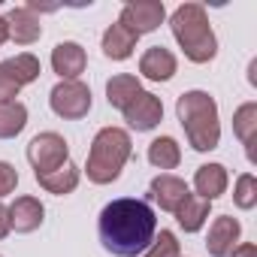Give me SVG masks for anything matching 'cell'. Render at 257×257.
<instances>
[{
	"label": "cell",
	"mask_w": 257,
	"mask_h": 257,
	"mask_svg": "<svg viewBox=\"0 0 257 257\" xmlns=\"http://www.w3.org/2000/svg\"><path fill=\"white\" fill-rule=\"evenodd\" d=\"M100 242L115 257H137L146 254L158 233V215L146 200L137 197H118L103 206L97 218Z\"/></svg>",
	"instance_id": "6da1fadb"
},
{
	"label": "cell",
	"mask_w": 257,
	"mask_h": 257,
	"mask_svg": "<svg viewBox=\"0 0 257 257\" xmlns=\"http://www.w3.org/2000/svg\"><path fill=\"white\" fill-rule=\"evenodd\" d=\"M179 124L185 127V137L194 152H212L221 143V121H218V103L206 91H185L176 100Z\"/></svg>",
	"instance_id": "7a4b0ae2"
},
{
	"label": "cell",
	"mask_w": 257,
	"mask_h": 257,
	"mask_svg": "<svg viewBox=\"0 0 257 257\" xmlns=\"http://www.w3.org/2000/svg\"><path fill=\"white\" fill-rule=\"evenodd\" d=\"M170 31H173L179 49L185 52V58L191 64H209V61H215L218 40H215L209 16H206V10L200 4H182L170 16Z\"/></svg>",
	"instance_id": "3957f363"
},
{
	"label": "cell",
	"mask_w": 257,
	"mask_h": 257,
	"mask_svg": "<svg viewBox=\"0 0 257 257\" xmlns=\"http://www.w3.org/2000/svg\"><path fill=\"white\" fill-rule=\"evenodd\" d=\"M131 155H134V143H131L127 131H121V127H103V131H97L91 152H88V164H85L88 182L112 185L121 176L124 164L131 161Z\"/></svg>",
	"instance_id": "277c9868"
},
{
	"label": "cell",
	"mask_w": 257,
	"mask_h": 257,
	"mask_svg": "<svg viewBox=\"0 0 257 257\" xmlns=\"http://www.w3.org/2000/svg\"><path fill=\"white\" fill-rule=\"evenodd\" d=\"M28 161L34 167V176H43V173H52L58 167H64L70 161V146L61 134L55 131H46V134H37L31 143H28Z\"/></svg>",
	"instance_id": "5b68a950"
},
{
	"label": "cell",
	"mask_w": 257,
	"mask_h": 257,
	"mask_svg": "<svg viewBox=\"0 0 257 257\" xmlns=\"http://www.w3.org/2000/svg\"><path fill=\"white\" fill-rule=\"evenodd\" d=\"M49 106L58 118L64 121H79L91 112V88L79 79L73 82H58L49 94Z\"/></svg>",
	"instance_id": "8992f818"
},
{
	"label": "cell",
	"mask_w": 257,
	"mask_h": 257,
	"mask_svg": "<svg viewBox=\"0 0 257 257\" xmlns=\"http://www.w3.org/2000/svg\"><path fill=\"white\" fill-rule=\"evenodd\" d=\"M167 19V7L161 4V0H131L121 16H118V25H124L131 34L137 37H146L152 31H158Z\"/></svg>",
	"instance_id": "52a82bcc"
},
{
	"label": "cell",
	"mask_w": 257,
	"mask_h": 257,
	"mask_svg": "<svg viewBox=\"0 0 257 257\" xmlns=\"http://www.w3.org/2000/svg\"><path fill=\"white\" fill-rule=\"evenodd\" d=\"M124 121H127V127H131V131H137V134L155 131V127L164 121V103H161V97L152 94V91H143L131 106L124 109Z\"/></svg>",
	"instance_id": "ba28073f"
},
{
	"label": "cell",
	"mask_w": 257,
	"mask_h": 257,
	"mask_svg": "<svg viewBox=\"0 0 257 257\" xmlns=\"http://www.w3.org/2000/svg\"><path fill=\"white\" fill-rule=\"evenodd\" d=\"M149 194H152V200H155L164 212H173V215H176L179 206L191 197L188 182L179 179V176H173V173H161V176H155L152 185H149Z\"/></svg>",
	"instance_id": "9c48e42d"
},
{
	"label": "cell",
	"mask_w": 257,
	"mask_h": 257,
	"mask_svg": "<svg viewBox=\"0 0 257 257\" xmlns=\"http://www.w3.org/2000/svg\"><path fill=\"white\" fill-rule=\"evenodd\" d=\"M242 239V224L230 215H218L209 224V236H206V251L209 257H227Z\"/></svg>",
	"instance_id": "30bf717a"
},
{
	"label": "cell",
	"mask_w": 257,
	"mask_h": 257,
	"mask_svg": "<svg viewBox=\"0 0 257 257\" xmlns=\"http://www.w3.org/2000/svg\"><path fill=\"white\" fill-rule=\"evenodd\" d=\"M85 67H88V55H85V49H82L79 43L64 40V43H58V46L52 49V70L61 76V82L79 79V76L85 73Z\"/></svg>",
	"instance_id": "8fae6325"
},
{
	"label": "cell",
	"mask_w": 257,
	"mask_h": 257,
	"mask_svg": "<svg viewBox=\"0 0 257 257\" xmlns=\"http://www.w3.org/2000/svg\"><path fill=\"white\" fill-rule=\"evenodd\" d=\"M7 218H10V230H16V233H34L46 221V206L37 197L25 194V197H16L13 206H7Z\"/></svg>",
	"instance_id": "7c38bea8"
},
{
	"label": "cell",
	"mask_w": 257,
	"mask_h": 257,
	"mask_svg": "<svg viewBox=\"0 0 257 257\" xmlns=\"http://www.w3.org/2000/svg\"><path fill=\"white\" fill-rule=\"evenodd\" d=\"M4 19H7V28H10V40L16 46H34L43 37V25H40L37 13L28 10V7H16Z\"/></svg>",
	"instance_id": "4fadbf2b"
},
{
	"label": "cell",
	"mask_w": 257,
	"mask_h": 257,
	"mask_svg": "<svg viewBox=\"0 0 257 257\" xmlns=\"http://www.w3.org/2000/svg\"><path fill=\"white\" fill-rule=\"evenodd\" d=\"M176 70H179V61H176V55H173L170 49H164V46H152V49H146L143 58H140V73H143L149 82H170V79L176 76Z\"/></svg>",
	"instance_id": "5bb4252c"
},
{
	"label": "cell",
	"mask_w": 257,
	"mask_h": 257,
	"mask_svg": "<svg viewBox=\"0 0 257 257\" xmlns=\"http://www.w3.org/2000/svg\"><path fill=\"white\" fill-rule=\"evenodd\" d=\"M227 167L224 164H203V167H197V173H194V188H197V197H203V200H218L224 191H227Z\"/></svg>",
	"instance_id": "9a60e30c"
},
{
	"label": "cell",
	"mask_w": 257,
	"mask_h": 257,
	"mask_svg": "<svg viewBox=\"0 0 257 257\" xmlns=\"http://www.w3.org/2000/svg\"><path fill=\"white\" fill-rule=\"evenodd\" d=\"M79 179H82V170H79L73 161H67L64 167H58V170H52V173H43V176H37V185H40L46 194L67 197V194H73V191H76Z\"/></svg>",
	"instance_id": "2e32d148"
},
{
	"label": "cell",
	"mask_w": 257,
	"mask_h": 257,
	"mask_svg": "<svg viewBox=\"0 0 257 257\" xmlns=\"http://www.w3.org/2000/svg\"><path fill=\"white\" fill-rule=\"evenodd\" d=\"M140 94H143V82L134 73H118V76H112L106 82V100H109V106H115L121 112L131 106Z\"/></svg>",
	"instance_id": "e0dca14e"
},
{
	"label": "cell",
	"mask_w": 257,
	"mask_h": 257,
	"mask_svg": "<svg viewBox=\"0 0 257 257\" xmlns=\"http://www.w3.org/2000/svg\"><path fill=\"white\" fill-rule=\"evenodd\" d=\"M137 34H131V31H127L124 25H109L106 28V34H103V55L109 58V61H127V58H131L134 55V49H137Z\"/></svg>",
	"instance_id": "ac0fdd59"
},
{
	"label": "cell",
	"mask_w": 257,
	"mask_h": 257,
	"mask_svg": "<svg viewBox=\"0 0 257 257\" xmlns=\"http://www.w3.org/2000/svg\"><path fill=\"white\" fill-rule=\"evenodd\" d=\"M209 200H203V197H197V194H191L182 206H179V212H176V221H179V227L185 230V233H200L203 230V224L209 221Z\"/></svg>",
	"instance_id": "d6986e66"
},
{
	"label": "cell",
	"mask_w": 257,
	"mask_h": 257,
	"mask_svg": "<svg viewBox=\"0 0 257 257\" xmlns=\"http://www.w3.org/2000/svg\"><path fill=\"white\" fill-rule=\"evenodd\" d=\"M233 134L239 137V143L245 146L248 152V161H254V134H257V103H242L236 112H233Z\"/></svg>",
	"instance_id": "ffe728a7"
},
{
	"label": "cell",
	"mask_w": 257,
	"mask_h": 257,
	"mask_svg": "<svg viewBox=\"0 0 257 257\" xmlns=\"http://www.w3.org/2000/svg\"><path fill=\"white\" fill-rule=\"evenodd\" d=\"M149 164L155 167V170H176L179 164H182V149H179V143L173 140V137H158V140H152V146H149Z\"/></svg>",
	"instance_id": "44dd1931"
},
{
	"label": "cell",
	"mask_w": 257,
	"mask_h": 257,
	"mask_svg": "<svg viewBox=\"0 0 257 257\" xmlns=\"http://www.w3.org/2000/svg\"><path fill=\"white\" fill-rule=\"evenodd\" d=\"M28 127V106L13 100V103H0V140H16Z\"/></svg>",
	"instance_id": "7402d4cb"
},
{
	"label": "cell",
	"mask_w": 257,
	"mask_h": 257,
	"mask_svg": "<svg viewBox=\"0 0 257 257\" xmlns=\"http://www.w3.org/2000/svg\"><path fill=\"white\" fill-rule=\"evenodd\" d=\"M7 67L13 70V76H16L22 85H31V82H37V79H40V73H43V67H40V58H37V55H31V52H22V55L10 58V61H7Z\"/></svg>",
	"instance_id": "603a6c76"
},
{
	"label": "cell",
	"mask_w": 257,
	"mask_h": 257,
	"mask_svg": "<svg viewBox=\"0 0 257 257\" xmlns=\"http://www.w3.org/2000/svg\"><path fill=\"white\" fill-rule=\"evenodd\" d=\"M233 203L239 206V209H254L257 206V179L251 176V173H242L239 179H236V188H233Z\"/></svg>",
	"instance_id": "cb8c5ba5"
},
{
	"label": "cell",
	"mask_w": 257,
	"mask_h": 257,
	"mask_svg": "<svg viewBox=\"0 0 257 257\" xmlns=\"http://www.w3.org/2000/svg\"><path fill=\"white\" fill-rule=\"evenodd\" d=\"M146 257H182V254H179V239H176V233H173V230L155 233L152 245L146 248Z\"/></svg>",
	"instance_id": "d4e9b609"
},
{
	"label": "cell",
	"mask_w": 257,
	"mask_h": 257,
	"mask_svg": "<svg viewBox=\"0 0 257 257\" xmlns=\"http://www.w3.org/2000/svg\"><path fill=\"white\" fill-rule=\"evenodd\" d=\"M22 88H25V85L13 76V70H10L7 61H4V64H0V103H13Z\"/></svg>",
	"instance_id": "484cf974"
},
{
	"label": "cell",
	"mask_w": 257,
	"mask_h": 257,
	"mask_svg": "<svg viewBox=\"0 0 257 257\" xmlns=\"http://www.w3.org/2000/svg\"><path fill=\"white\" fill-rule=\"evenodd\" d=\"M16 185H19V170L7 161H0V200L10 197L16 191Z\"/></svg>",
	"instance_id": "4316f807"
},
{
	"label": "cell",
	"mask_w": 257,
	"mask_h": 257,
	"mask_svg": "<svg viewBox=\"0 0 257 257\" xmlns=\"http://www.w3.org/2000/svg\"><path fill=\"white\" fill-rule=\"evenodd\" d=\"M227 257H257V245L254 242H239Z\"/></svg>",
	"instance_id": "83f0119b"
},
{
	"label": "cell",
	"mask_w": 257,
	"mask_h": 257,
	"mask_svg": "<svg viewBox=\"0 0 257 257\" xmlns=\"http://www.w3.org/2000/svg\"><path fill=\"white\" fill-rule=\"evenodd\" d=\"M10 236V218H7V206L0 203V239Z\"/></svg>",
	"instance_id": "f1b7e54d"
},
{
	"label": "cell",
	"mask_w": 257,
	"mask_h": 257,
	"mask_svg": "<svg viewBox=\"0 0 257 257\" xmlns=\"http://www.w3.org/2000/svg\"><path fill=\"white\" fill-rule=\"evenodd\" d=\"M4 43H10V28H7V19L0 16V46Z\"/></svg>",
	"instance_id": "f546056e"
}]
</instances>
